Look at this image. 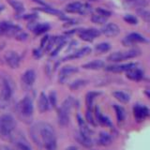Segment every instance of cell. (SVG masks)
I'll use <instances>...</instances> for the list:
<instances>
[{"mask_svg": "<svg viewBox=\"0 0 150 150\" xmlns=\"http://www.w3.org/2000/svg\"><path fill=\"white\" fill-rule=\"evenodd\" d=\"M74 98L68 97L57 110V120L61 127H67L69 122V112L74 106Z\"/></svg>", "mask_w": 150, "mask_h": 150, "instance_id": "5", "label": "cell"}, {"mask_svg": "<svg viewBox=\"0 0 150 150\" xmlns=\"http://www.w3.org/2000/svg\"><path fill=\"white\" fill-rule=\"evenodd\" d=\"M86 122H87L88 124L92 125L93 127L97 126L96 120H95V118H94V115H93V110H87L86 111Z\"/></svg>", "mask_w": 150, "mask_h": 150, "instance_id": "36", "label": "cell"}, {"mask_svg": "<svg viewBox=\"0 0 150 150\" xmlns=\"http://www.w3.org/2000/svg\"><path fill=\"white\" fill-rule=\"evenodd\" d=\"M49 39H50L49 36H44L43 38H42V40L40 41V48H45V46L47 44V42H48Z\"/></svg>", "mask_w": 150, "mask_h": 150, "instance_id": "43", "label": "cell"}, {"mask_svg": "<svg viewBox=\"0 0 150 150\" xmlns=\"http://www.w3.org/2000/svg\"><path fill=\"white\" fill-rule=\"evenodd\" d=\"M124 21L130 23V25H137L138 23V20L135 16L131 15V14H127V15L124 16Z\"/></svg>", "mask_w": 150, "mask_h": 150, "instance_id": "38", "label": "cell"}, {"mask_svg": "<svg viewBox=\"0 0 150 150\" xmlns=\"http://www.w3.org/2000/svg\"><path fill=\"white\" fill-rule=\"evenodd\" d=\"M100 95V92H95V91H92V92H88L86 94V108L87 110H93V104H94V100L95 98Z\"/></svg>", "mask_w": 150, "mask_h": 150, "instance_id": "25", "label": "cell"}, {"mask_svg": "<svg viewBox=\"0 0 150 150\" xmlns=\"http://www.w3.org/2000/svg\"><path fill=\"white\" fill-rule=\"evenodd\" d=\"M126 76L128 79L131 80V81H135V82H139L144 78V72L143 70H141L137 67L133 68L128 71H126Z\"/></svg>", "mask_w": 150, "mask_h": 150, "instance_id": "18", "label": "cell"}, {"mask_svg": "<svg viewBox=\"0 0 150 150\" xmlns=\"http://www.w3.org/2000/svg\"><path fill=\"white\" fill-rule=\"evenodd\" d=\"M38 11H43V12H46V13H49V14H52V15H57V16H62L64 14L62 13V11H58V9H56L54 8H52V7H39L37 8Z\"/></svg>", "mask_w": 150, "mask_h": 150, "instance_id": "29", "label": "cell"}, {"mask_svg": "<svg viewBox=\"0 0 150 150\" xmlns=\"http://www.w3.org/2000/svg\"><path fill=\"white\" fill-rule=\"evenodd\" d=\"M124 42L126 45H128L136 43V42H147V40L144 36L139 34V33H130L129 35L126 37Z\"/></svg>", "mask_w": 150, "mask_h": 150, "instance_id": "20", "label": "cell"}, {"mask_svg": "<svg viewBox=\"0 0 150 150\" xmlns=\"http://www.w3.org/2000/svg\"><path fill=\"white\" fill-rule=\"evenodd\" d=\"M48 100L51 108H55L57 106V95L54 90H52L48 95Z\"/></svg>", "mask_w": 150, "mask_h": 150, "instance_id": "33", "label": "cell"}, {"mask_svg": "<svg viewBox=\"0 0 150 150\" xmlns=\"http://www.w3.org/2000/svg\"><path fill=\"white\" fill-rule=\"evenodd\" d=\"M133 115L135 120L138 123H141V122L144 121L150 115V110L145 105L135 104L133 107Z\"/></svg>", "mask_w": 150, "mask_h": 150, "instance_id": "7", "label": "cell"}, {"mask_svg": "<svg viewBox=\"0 0 150 150\" xmlns=\"http://www.w3.org/2000/svg\"><path fill=\"white\" fill-rule=\"evenodd\" d=\"M16 112L22 121L25 122V123H30L33 117V112H34V105H33L32 98L29 96L23 97L18 102L16 106Z\"/></svg>", "mask_w": 150, "mask_h": 150, "instance_id": "4", "label": "cell"}, {"mask_svg": "<svg viewBox=\"0 0 150 150\" xmlns=\"http://www.w3.org/2000/svg\"><path fill=\"white\" fill-rule=\"evenodd\" d=\"M76 118H77V122H78V125H79V131L80 132H82L83 134H86L87 136H91L92 130L88 127L87 122L84 120L79 114L76 115Z\"/></svg>", "mask_w": 150, "mask_h": 150, "instance_id": "22", "label": "cell"}, {"mask_svg": "<svg viewBox=\"0 0 150 150\" xmlns=\"http://www.w3.org/2000/svg\"><path fill=\"white\" fill-rule=\"evenodd\" d=\"M11 141H13V144H15V146L18 150H33L32 147L30 146V144L23 138H19L16 140L12 139Z\"/></svg>", "mask_w": 150, "mask_h": 150, "instance_id": "24", "label": "cell"}, {"mask_svg": "<svg viewBox=\"0 0 150 150\" xmlns=\"http://www.w3.org/2000/svg\"><path fill=\"white\" fill-rule=\"evenodd\" d=\"M137 67V63H128V64H122V65H111L105 67V70L110 72H122V71H128V70Z\"/></svg>", "mask_w": 150, "mask_h": 150, "instance_id": "14", "label": "cell"}, {"mask_svg": "<svg viewBox=\"0 0 150 150\" xmlns=\"http://www.w3.org/2000/svg\"><path fill=\"white\" fill-rule=\"evenodd\" d=\"M27 38H28V35L26 34L25 32H23V31H20L18 33V34L15 36V39L17 40H20V41H23V40H27Z\"/></svg>", "mask_w": 150, "mask_h": 150, "instance_id": "41", "label": "cell"}, {"mask_svg": "<svg viewBox=\"0 0 150 150\" xmlns=\"http://www.w3.org/2000/svg\"><path fill=\"white\" fill-rule=\"evenodd\" d=\"M5 62L11 69H17L21 63V57L16 52L9 51L5 54Z\"/></svg>", "mask_w": 150, "mask_h": 150, "instance_id": "10", "label": "cell"}, {"mask_svg": "<svg viewBox=\"0 0 150 150\" xmlns=\"http://www.w3.org/2000/svg\"><path fill=\"white\" fill-rule=\"evenodd\" d=\"M78 34L81 40L87 42H92L97 37L100 35V31L96 28H86V29L80 30Z\"/></svg>", "mask_w": 150, "mask_h": 150, "instance_id": "9", "label": "cell"}, {"mask_svg": "<svg viewBox=\"0 0 150 150\" xmlns=\"http://www.w3.org/2000/svg\"><path fill=\"white\" fill-rule=\"evenodd\" d=\"M35 81H36V72L34 69H27L22 75L21 83H22V86L25 90H29L34 86Z\"/></svg>", "mask_w": 150, "mask_h": 150, "instance_id": "8", "label": "cell"}, {"mask_svg": "<svg viewBox=\"0 0 150 150\" xmlns=\"http://www.w3.org/2000/svg\"><path fill=\"white\" fill-rule=\"evenodd\" d=\"M100 33H102L106 37H115L120 33V28L116 23H109L103 25L100 30Z\"/></svg>", "mask_w": 150, "mask_h": 150, "instance_id": "13", "label": "cell"}, {"mask_svg": "<svg viewBox=\"0 0 150 150\" xmlns=\"http://www.w3.org/2000/svg\"><path fill=\"white\" fill-rule=\"evenodd\" d=\"M8 3L11 5V8L17 13H22L25 11V6H23V4L20 1H17V0H8Z\"/></svg>", "mask_w": 150, "mask_h": 150, "instance_id": "30", "label": "cell"}, {"mask_svg": "<svg viewBox=\"0 0 150 150\" xmlns=\"http://www.w3.org/2000/svg\"><path fill=\"white\" fill-rule=\"evenodd\" d=\"M126 2H129L135 5V6H138V7H144L145 5L147 3L144 1V0H125Z\"/></svg>", "mask_w": 150, "mask_h": 150, "instance_id": "40", "label": "cell"}, {"mask_svg": "<svg viewBox=\"0 0 150 150\" xmlns=\"http://www.w3.org/2000/svg\"><path fill=\"white\" fill-rule=\"evenodd\" d=\"M140 54V51L138 50H129V51H123V52H115L112 53L109 56L107 57V60L110 62H121L127 59H131L134 57H137Z\"/></svg>", "mask_w": 150, "mask_h": 150, "instance_id": "6", "label": "cell"}, {"mask_svg": "<svg viewBox=\"0 0 150 150\" xmlns=\"http://www.w3.org/2000/svg\"><path fill=\"white\" fill-rule=\"evenodd\" d=\"M64 45H65V41H61V42H59L58 45L55 47L53 52H52L51 56H55L56 54H57L59 53V51L63 48V46H64Z\"/></svg>", "mask_w": 150, "mask_h": 150, "instance_id": "42", "label": "cell"}, {"mask_svg": "<svg viewBox=\"0 0 150 150\" xmlns=\"http://www.w3.org/2000/svg\"><path fill=\"white\" fill-rule=\"evenodd\" d=\"M114 109H115V115H116V119H117V121H118V123L123 122L125 120V118H126V111H125V109L122 106L117 105V104L114 105Z\"/></svg>", "mask_w": 150, "mask_h": 150, "instance_id": "26", "label": "cell"}, {"mask_svg": "<svg viewBox=\"0 0 150 150\" xmlns=\"http://www.w3.org/2000/svg\"><path fill=\"white\" fill-rule=\"evenodd\" d=\"M4 9V6H2V5H0V12H1Z\"/></svg>", "mask_w": 150, "mask_h": 150, "instance_id": "49", "label": "cell"}, {"mask_svg": "<svg viewBox=\"0 0 150 150\" xmlns=\"http://www.w3.org/2000/svg\"><path fill=\"white\" fill-rule=\"evenodd\" d=\"M65 150H78V148H77L76 146H74V145H71V146L67 147Z\"/></svg>", "mask_w": 150, "mask_h": 150, "instance_id": "47", "label": "cell"}, {"mask_svg": "<svg viewBox=\"0 0 150 150\" xmlns=\"http://www.w3.org/2000/svg\"><path fill=\"white\" fill-rule=\"evenodd\" d=\"M30 136L38 146L45 150H56L57 142L54 128L49 123L40 122L30 129Z\"/></svg>", "mask_w": 150, "mask_h": 150, "instance_id": "1", "label": "cell"}, {"mask_svg": "<svg viewBox=\"0 0 150 150\" xmlns=\"http://www.w3.org/2000/svg\"><path fill=\"white\" fill-rule=\"evenodd\" d=\"M137 13H138V15L141 18H143L145 22L150 23V11H146V9H144V8H138Z\"/></svg>", "mask_w": 150, "mask_h": 150, "instance_id": "35", "label": "cell"}, {"mask_svg": "<svg viewBox=\"0 0 150 150\" xmlns=\"http://www.w3.org/2000/svg\"><path fill=\"white\" fill-rule=\"evenodd\" d=\"M144 93H145V95H146V96L150 98V91H147V90H146Z\"/></svg>", "mask_w": 150, "mask_h": 150, "instance_id": "48", "label": "cell"}, {"mask_svg": "<svg viewBox=\"0 0 150 150\" xmlns=\"http://www.w3.org/2000/svg\"><path fill=\"white\" fill-rule=\"evenodd\" d=\"M91 12H92V8L89 4H83L82 8L79 11V13L82 14V15H86V14H89Z\"/></svg>", "mask_w": 150, "mask_h": 150, "instance_id": "37", "label": "cell"}, {"mask_svg": "<svg viewBox=\"0 0 150 150\" xmlns=\"http://www.w3.org/2000/svg\"><path fill=\"white\" fill-rule=\"evenodd\" d=\"M50 103L48 100V96L44 92H41L40 95L38 98V109L40 114H44L47 111L50 110Z\"/></svg>", "mask_w": 150, "mask_h": 150, "instance_id": "15", "label": "cell"}, {"mask_svg": "<svg viewBox=\"0 0 150 150\" xmlns=\"http://www.w3.org/2000/svg\"><path fill=\"white\" fill-rule=\"evenodd\" d=\"M0 150H14V149L11 148L9 146H8V145H1V146H0Z\"/></svg>", "mask_w": 150, "mask_h": 150, "instance_id": "46", "label": "cell"}, {"mask_svg": "<svg viewBox=\"0 0 150 150\" xmlns=\"http://www.w3.org/2000/svg\"><path fill=\"white\" fill-rule=\"evenodd\" d=\"M14 93L13 81L4 74L0 76V109H7L9 106Z\"/></svg>", "mask_w": 150, "mask_h": 150, "instance_id": "2", "label": "cell"}, {"mask_svg": "<svg viewBox=\"0 0 150 150\" xmlns=\"http://www.w3.org/2000/svg\"><path fill=\"white\" fill-rule=\"evenodd\" d=\"M105 68V62L100 59H96L83 65V69H89V70H98Z\"/></svg>", "mask_w": 150, "mask_h": 150, "instance_id": "21", "label": "cell"}, {"mask_svg": "<svg viewBox=\"0 0 150 150\" xmlns=\"http://www.w3.org/2000/svg\"><path fill=\"white\" fill-rule=\"evenodd\" d=\"M94 112H95V117L98 123H100L102 126L105 127H109V128H112V121L110 120V118L106 115H103L100 112V107L98 105L95 106V109H94Z\"/></svg>", "mask_w": 150, "mask_h": 150, "instance_id": "16", "label": "cell"}, {"mask_svg": "<svg viewBox=\"0 0 150 150\" xmlns=\"http://www.w3.org/2000/svg\"><path fill=\"white\" fill-rule=\"evenodd\" d=\"M86 83H87V81H86V80L79 79V80H76V81H74L72 83H70L69 84V87L71 89V90H77V89L84 86Z\"/></svg>", "mask_w": 150, "mask_h": 150, "instance_id": "31", "label": "cell"}, {"mask_svg": "<svg viewBox=\"0 0 150 150\" xmlns=\"http://www.w3.org/2000/svg\"><path fill=\"white\" fill-rule=\"evenodd\" d=\"M96 11H97V13L100 14V15L104 16L106 18L110 17L112 15V12L110 11H108V9H105V8H98L96 9Z\"/></svg>", "mask_w": 150, "mask_h": 150, "instance_id": "39", "label": "cell"}, {"mask_svg": "<svg viewBox=\"0 0 150 150\" xmlns=\"http://www.w3.org/2000/svg\"><path fill=\"white\" fill-rule=\"evenodd\" d=\"M111 49V45L108 42H101L95 46V50L98 53H106Z\"/></svg>", "mask_w": 150, "mask_h": 150, "instance_id": "34", "label": "cell"}, {"mask_svg": "<svg viewBox=\"0 0 150 150\" xmlns=\"http://www.w3.org/2000/svg\"><path fill=\"white\" fill-rule=\"evenodd\" d=\"M98 144L101 145V146H109L112 143V136L107 132H100L98 135V138L97 140Z\"/></svg>", "mask_w": 150, "mask_h": 150, "instance_id": "23", "label": "cell"}, {"mask_svg": "<svg viewBox=\"0 0 150 150\" xmlns=\"http://www.w3.org/2000/svg\"><path fill=\"white\" fill-rule=\"evenodd\" d=\"M74 137H75V140H76L80 144H82L83 146L87 147V148L92 147L93 142H92L91 136H87V135L83 134L82 132L78 131V132L75 133Z\"/></svg>", "mask_w": 150, "mask_h": 150, "instance_id": "17", "label": "cell"}, {"mask_svg": "<svg viewBox=\"0 0 150 150\" xmlns=\"http://www.w3.org/2000/svg\"><path fill=\"white\" fill-rule=\"evenodd\" d=\"M23 19H29V20H34L35 18H37V14H25L23 16Z\"/></svg>", "mask_w": 150, "mask_h": 150, "instance_id": "44", "label": "cell"}, {"mask_svg": "<svg viewBox=\"0 0 150 150\" xmlns=\"http://www.w3.org/2000/svg\"><path fill=\"white\" fill-rule=\"evenodd\" d=\"M16 125V120L11 115H0V138L4 141H11Z\"/></svg>", "mask_w": 150, "mask_h": 150, "instance_id": "3", "label": "cell"}, {"mask_svg": "<svg viewBox=\"0 0 150 150\" xmlns=\"http://www.w3.org/2000/svg\"><path fill=\"white\" fill-rule=\"evenodd\" d=\"M89 1H96V0H89Z\"/></svg>", "mask_w": 150, "mask_h": 150, "instance_id": "50", "label": "cell"}, {"mask_svg": "<svg viewBox=\"0 0 150 150\" xmlns=\"http://www.w3.org/2000/svg\"><path fill=\"white\" fill-rule=\"evenodd\" d=\"M78 68L73 67V66H65L60 69L58 75V82L59 83H65L68 78L74 73L78 72Z\"/></svg>", "mask_w": 150, "mask_h": 150, "instance_id": "11", "label": "cell"}, {"mask_svg": "<svg viewBox=\"0 0 150 150\" xmlns=\"http://www.w3.org/2000/svg\"><path fill=\"white\" fill-rule=\"evenodd\" d=\"M107 19L108 18L97 13V14H93L91 16V22L94 23H97V25H103V23H105L107 22Z\"/></svg>", "mask_w": 150, "mask_h": 150, "instance_id": "32", "label": "cell"}, {"mask_svg": "<svg viewBox=\"0 0 150 150\" xmlns=\"http://www.w3.org/2000/svg\"><path fill=\"white\" fill-rule=\"evenodd\" d=\"M32 1L35 2V3H38L39 5H40L41 7H47V6H48V5H47L45 2L42 1V0H32Z\"/></svg>", "mask_w": 150, "mask_h": 150, "instance_id": "45", "label": "cell"}, {"mask_svg": "<svg viewBox=\"0 0 150 150\" xmlns=\"http://www.w3.org/2000/svg\"><path fill=\"white\" fill-rule=\"evenodd\" d=\"M82 3L81 2H72L69 3L66 6V11L69 13H79L80 9L82 8Z\"/></svg>", "mask_w": 150, "mask_h": 150, "instance_id": "28", "label": "cell"}, {"mask_svg": "<svg viewBox=\"0 0 150 150\" xmlns=\"http://www.w3.org/2000/svg\"><path fill=\"white\" fill-rule=\"evenodd\" d=\"M90 53H91V48H89V47H83V48L74 52V53H72L71 54L66 56L65 58H63L62 61L72 60V59H76V58H80V57H83V56L89 54Z\"/></svg>", "mask_w": 150, "mask_h": 150, "instance_id": "19", "label": "cell"}, {"mask_svg": "<svg viewBox=\"0 0 150 150\" xmlns=\"http://www.w3.org/2000/svg\"><path fill=\"white\" fill-rule=\"evenodd\" d=\"M27 27L29 28L31 31H33L35 33L36 35H41V34H44L47 31L50 29V25L47 23H36L34 21L30 22L28 23Z\"/></svg>", "mask_w": 150, "mask_h": 150, "instance_id": "12", "label": "cell"}, {"mask_svg": "<svg viewBox=\"0 0 150 150\" xmlns=\"http://www.w3.org/2000/svg\"><path fill=\"white\" fill-rule=\"evenodd\" d=\"M112 96H114L117 100L122 103H128L130 100V97L129 94H127L124 91H115L112 93Z\"/></svg>", "mask_w": 150, "mask_h": 150, "instance_id": "27", "label": "cell"}]
</instances>
